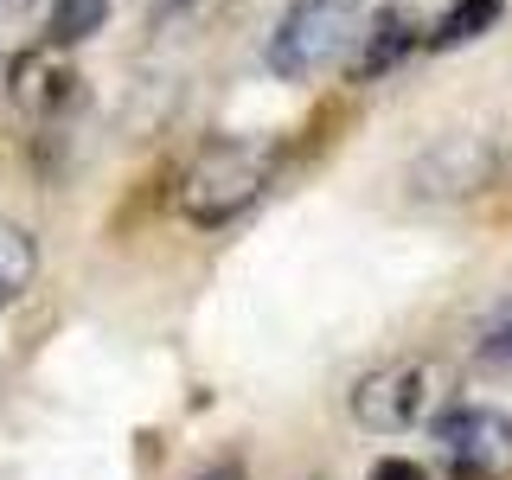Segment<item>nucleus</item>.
<instances>
[{"label": "nucleus", "mask_w": 512, "mask_h": 480, "mask_svg": "<svg viewBox=\"0 0 512 480\" xmlns=\"http://www.w3.org/2000/svg\"><path fill=\"white\" fill-rule=\"evenodd\" d=\"M276 180V148L269 141H244V135H218L192 154L186 180H180V212L199 231H218V224L244 218L256 199Z\"/></svg>", "instance_id": "nucleus-1"}, {"label": "nucleus", "mask_w": 512, "mask_h": 480, "mask_svg": "<svg viewBox=\"0 0 512 480\" xmlns=\"http://www.w3.org/2000/svg\"><path fill=\"white\" fill-rule=\"evenodd\" d=\"M365 13H372L365 0H288L282 20L269 26V45H263L269 77H282V84H314V77H327L333 64L352 52Z\"/></svg>", "instance_id": "nucleus-2"}, {"label": "nucleus", "mask_w": 512, "mask_h": 480, "mask_svg": "<svg viewBox=\"0 0 512 480\" xmlns=\"http://www.w3.org/2000/svg\"><path fill=\"white\" fill-rule=\"evenodd\" d=\"M442 468L455 480H506L512 474V416L493 404H448L429 416Z\"/></svg>", "instance_id": "nucleus-3"}, {"label": "nucleus", "mask_w": 512, "mask_h": 480, "mask_svg": "<svg viewBox=\"0 0 512 480\" xmlns=\"http://www.w3.org/2000/svg\"><path fill=\"white\" fill-rule=\"evenodd\" d=\"M493 173H500V148H493L487 135H436L423 154L410 160L404 173V192L410 199H474V192L493 186Z\"/></svg>", "instance_id": "nucleus-4"}, {"label": "nucleus", "mask_w": 512, "mask_h": 480, "mask_svg": "<svg viewBox=\"0 0 512 480\" xmlns=\"http://www.w3.org/2000/svg\"><path fill=\"white\" fill-rule=\"evenodd\" d=\"M423 410H429V365H416V359L378 365V372H365L352 384V416L372 436H404L410 423H423Z\"/></svg>", "instance_id": "nucleus-5"}, {"label": "nucleus", "mask_w": 512, "mask_h": 480, "mask_svg": "<svg viewBox=\"0 0 512 480\" xmlns=\"http://www.w3.org/2000/svg\"><path fill=\"white\" fill-rule=\"evenodd\" d=\"M416 45H423V26L410 20V7H378V13H365V26H359V39H352V77L359 84H372V77H391L397 64H404Z\"/></svg>", "instance_id": "nucleus-6"}, {"label": "nucleus", "mask_w": 512, "mask_h": 480, "mask_svg": "<svg viewBox=\"0 0 512 480\" xmlns=\"http://www.w3.org/2000/svg\"><path fill=\"white\" fill-rule=\"evenodd\" d=\"M500 13H506V0H455V7H448L442 20L423 32V45H429V52H455V45H474V39H487V32L500 26Z\"/></svg>", "instance_id": "nucleus-7"}, {"label": "nucleus", "mask_w": 512, "mask_h": 480, "mask_svg": "<svg viewBox=\"0 0 512 480\" xmlns=\"http://www.w3.org/2000/svg\"><path fill=\"white\" fill-rule=\"evenodd\" d=\"M32 276H39V244H32V231L0 224V308H13L32 288Z\"/></svg>", "instance_id": "nucleus-8"}, {"label": "nucleus", "mask_w": 512, "mask_h": 480, "mask_svg": "<svg viewBox=\"0 0 512 480\" xmlns=\"http://www.w3.org/2000/svg\"><path fill=\"white\" fill-rule=\"evenodd\" d=\"M109 26V0H52L45 13V39L52 45H84Z\"/></svg>", "instance_id": "nucleus-9"}, {"label": "nucleus", "mask_w": 512, "mask_h": 480, "mask_svg": "<svg viewBox=\"0 0 512 480\" xmlns=\"http://www.w3.org/2000/svg\"><path fill=\"white\" fill-rule=\"evenodd\" d=\"M474 359L487 365V372H506V378H512V301H506V308L487 320V333H480Z\"/></svg>", "instance_id": "nucleus-10"}, {"label": "nucleus", "mask_w": 512, "mask_h": 480, "mask_svg": "<svg viewBox=\"0 0 512 480\" xmlns=\"http://www.w3.org/2000/svg\"><path fill=\"white\" fill-rule=\"evenodd\" d=\"M372 480H429V474L416 468V461H404V455H391V461H378V468H372Z\"/></svg>", "instance_id": "nucleus-11"}, {"label": "nucleus", "mask_w": 512, "mask_h": 480, "mask_svg": "<svg viewBox=\"0 0 512 480\" xmlns=\"http://www.w3.org/2000/svg\"><path fill=\"white\" fill-rule=\"evenodd\" d=\"M20 13H26V0H0V26H7V20H20Z\"/></svg>", "instance_id": "nucleus-12"}, {"label": "nucleus", "mask_w": 512, "mask_h": 480, "mask_svg": "<svg viewBox=\"0 0 512 480\" xmlns=\"http://www.w3.org/2000/svg\"><path fill=\"white\" fill-rule=\"evenodd\" d=\"M205 480H244V474H237V468H218V474H205Z\"/></svg>", "instance_id": "nucleus-13"}]
</instances>
